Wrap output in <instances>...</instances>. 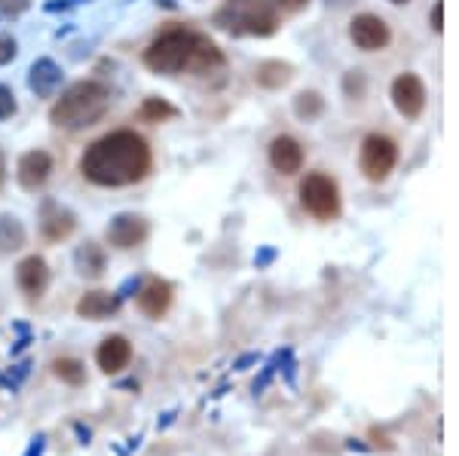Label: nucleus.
Instances as JSON below:
<instances>
[{"label":"nucleus","mask_w":459,"mask_h":456,"mask_svg":"<svg viewBox=\"0 0 459 456\" xmlns=\"http://www.w3.org/2000/svg\"><path fill=\"white\" fill-rule=\"evenodd\" d=\"M153 166V153L138 132L120 129L99 138L80 157V172L99 187H129L147 178Z\"/></svg>","instance_id":"obj_1"},{"label":"nucleus","mask_w":459,"mask_h":456,"mask_svg":"<svg viewBox=\"0 0 459 456\" xmlns=\"http://www.w3.org/2000/svg\"><path fill=\"white\" fill-rule=\"evenodd\" d=\"M144 65L153 73H209L224 65V53L205 34L172 28L144 49Z\"/></svg>","instance_id":"obj_2"},{"label":"nucleus","mask_w":459,"mask_h":456,"mask_svg":"<svg viewBox=\"0 0 459 456\" xmlns=\"http://www.w3.org/2000/svg\"><path fill=\"white\" fill-rule=\"evenodd\" d=\"M110 108V92L108 86L95 83V80H80L74 83L62 99L56 101L53 110H49V120L58 129H68V132H80L89 129L108 114Z\"/></svg>","instance_id":"obj_3"},{"label":"nucleus","mask_w":459,"mask_h":456,"mask_svg":"<svg viewBox=\"0 0 459 456\" xmlns=\"http://www.w3.org/2000/svg\"><path fill=\"white\" fill-rule=\"evenodd\" d=\"M212 25L233 37H270L279 28V13L270 0H224Z\"/></svg>","instance_id":"obj_4"},{"label":"nucleus","mask_w":459,"mask_h":456,"mask_svg":"<svg viewBox=\"0 0 459 456\" xmlns=\"http://www.w3.org/2000/svg\"><path fill=\"white\" fill-rule=\"evenodd\" d=\"M300 205L318 220H334L340 215V187L331 175L313 172L300 181Z\"/></svg>","instance_id":"obj_5"},{"label":"nucleus","mask_w":459,"mask_h":456,"mask_svg":"<svg viewBox=\"0 0 459 456\" xmlns=\"http://www.w3.org/2000/svg\"><path fill=\"white\" fill-rule=\"evenodd\" d=\"M398 163V147L392 138L386 135H368L365 142H361V151H359V168L361 175H365L368 181L380 184L389 178V172L395 168Z\"/></svg>","instance_id":"obj_6"},{"label":"nucleus","mask_w":459,"mask_h":456,"mask_svg":"<svg viewBox=\"0 0 459 456\" xmlns=\"http://www.w3.org/2000/svg\"><path fill=\"white\" fill-rule=\"evenodd\" d=\"M392 105L404 120H417L426 110V86L417 73H398L392 80Z\"/></svg>","instance_id":"obj_7"},{"label":"nucleus","mask_w":459,"mask_h":456,"mask_svg":"<svg viewBox=\"0 0 459 456\" xmlns=\"http://www.w3.org/2000/svg\"><path fill=\"white\" fill-rule=\"evenodd\" d=\"M147 233H151V227H147V220L142 215H132V211H120V215L110 218L105 237H108V245L120 248V252H129V248L144 245Z\"/></svg>","instance_id":"obj_8"},{"label":"nucleus","mask_w":459,"mask_h":456,"mask_svg":"<svg viewBox=\"0 0 459 456\" xmlns=\"http://www.w3.org/2000/svg\"><path fill=\"white\" fill-rule=\"evenodd\" d=\"M350 40L365 53H377V49H386L392 40L389 25L374 13H361L350 22Z\"/></svg>","instance_id":"obj_9"},{"label":"nucleus","mask_w":459,"mask_h":456,"mask_svg":"<svg viewBox=\"0 0 459 456\" xmlns=\"http://www.w3.org/2000/svg\"><path fill=\"white\" fill-rule=\"evenodd\" d=\"M77 230V215L68 205L56 202V200H43L40 202V233L49 242H62Z\"/></svg>","instance_id":"obj_10"},{"label":"nucleus","mask_w":459,"mask_h":456,"mask_svg":"<svg viewBox=\"0 0 459 456\" xmlns=\"http://www.w3.org/2000/svg\"><path fill=\"white\" fill-rule=\"evenodd\" d=\"M16 285L22 288V294H25L28 300H37L43 297L49 288V267L47 261H43L40 254H31L25 257V261L16 267Z\"/></svg>","instance_id":"obj_11"},{"label":"nucleus","mask_w":459,"mask_h":456,"mask_svg":"<svg viewBox=\"0 0 459 456\" xmlns=\"http://www.w3.org/2000/svg\"><path fill=\"white\" fill-rule=\"evenodd\" d=\"M49 172H53V157L47 151H28L22 153L19 166H16V178L25 190H40L43 184L49 181Z\"/></svg>","instance_id":"obj_12"},{"label":"nucleus","mask_w":459,"mask_h":456,"mask_svg":"<svg viewBox=\"0 0 459 456\" xmlns=\"http://www.w3.org/2000/svg\"><path fill=\"white\" fill-rule=\"evenodd\" d=\"M65 73L62 68L53 62V58H37L28 71V90H31L37 99H53V95L62 90Z\"/></svg>","instance_id":"obj_13"},{"label":"nucleus","mask_w":459,"mask_h":456,"mask_svg":"<svg viewBox=\"0 0 459 456\" xmlns=\"http://www.w3.org/2000/svg\"><path fill=\"white\" fill-rule=\"evenodd\" d=\"M303 147L298 138H291V135H276L270 142V166L276 168V172H282V175H298L300 168H303Z\"/></svg>","instance_id":"obj_14"},{"label":"nucleus","mask_w":459,"mask_h":456,"mask_svg":"<svg viewBox=\"0 0 459 456\" xmlns=\"http://www.w3.org/2000/svg\"><path fill=\"white\" fill-rule=\"evenodd\" d=\"M95 362L105 374H120L126 365L132 362V343L126 340L123 334H110L99 343V352H95Z\"/></svg>","instance_id":"obj_15"},{"label":"nucleus","mask_w":459,"mask_h":456,"mask_svg":"<svg viewBox=\"0 0 459 456\" xmlns=\"http://www.w3.org/2000/svg\"><path fill=\"white\" fill-rule=\"evenodd\" d=\"M138 306H142V313L151 315V319L166 315L169 306H172V285L162 282V279H147L142 288H138Z\"/></svg>","instance_id":"obj_16"},{"label":"nucleus","mask_w":459,"mask_h":456,"mask_svg":"<svg viewBox=\"0 0 459 456\" xmlns=\"http://www.w3.org/2000/svg\"><path fill=\"white\" fill-rule=\"evenodd\" d=\"M123 300L110 291H89L83 297L77 300V315L80 319H92V322H101V319H110L117 310H120Z\"/></svg>","instance_id":"obj_17"},{"label":"nucleus","mask_w":459,"mask_h":456,"mask_svg":"<svg viewBox=\"0 0 459 456\" xmlns=\"http://www.w3.org/2000/svg\"><path fill=\"white\" fill-rule=\"evenodd\" d=\"M74 267H77L80 276L99 279L101 273H105V267H108L105 248H101L99 242H83V245L74 252Z\"/></svg>","instance_id":"obj_18"},{"label":"nucleus","mask_w":459,"mask_h":456,"mask_svg":"<svg viewBox=\"0 0 459 456\" xmlns=\"http://www.w3.org/2000/svg\"><path fill=\"white\" fill-rule=\"evenodd\" d=\"M291 77H294L291 65H285V62H264L255 73V80L264 90H282L285 83H291Z\"/></svg>","instance_id":"obj_19"},{"label":"nucleus","mask_w":459,"mask_h":456,"mask_svg":"<svg viewBox=\"0 0 459 456\" xmlns=\"http://www.w3.org/2000/svg\"><path fill=\"white\" fill-rule=\"evenodd\" d=\"M25 245V227L16 215H0V252L10 254Z\"/></svg>","instance_id":"obj_20"},{"label":"nucleus","mask_w":459,"mask_h":456,"mask_svg":"<svg viewBox=\"0 0 459 456\" xmlns=\"http://www.w3.org/2000/svg\"><path fill=\"white\" fill-rule=\"evenodd\" d=\"M294 114H298L303 123H313L325 114V99L316 90L300 92L298 99H294Z\"/></svg>","instance_id":"obj_21"},{"label":"nucleus","mask_w":459,"mask_h":456,"mask_svg":"<svg viewBox=\"0 0 459 456\" xmlns=\"http://www.w3.org/2000/svg\"><path fill=\"white\" fill-rule=\"evenodd\" d=\"M53 371H56V377L68 386H83L86 383V367L80 358H56Z\"/></svg>","instance_id":"obj_22"},{"label":"nucleus","mask_w":459,"mask_h":456,"mask_svg":"<svg viewBox=\"0 0 459 456\" xmlns=\"http://www.w3.org/2000/svg\"><path fill=\"white\" fill-rule=\"evenodd\" d=\"M138 116L144 123H166V120H175L178 116V108L169 105L166 99H147L142 108H138Z\"/></svg>","instance_id":"obj_23"},{"label":"nucleus","mask_w":459,"mask_h":456,"mask_svg":"<svg viewBox=\"0 0 459 456\" xmlns=\"http://www.w3.org/2000/svg\"><path fill=\"white\" fill-rule=\"evenodd\" d=\"M16 110H19V105H16V95H13L10 86L0 83V123L10 120V116L16 114Z\"/></svg>","instance_id":"obj_24"},{"label":"nucleus","mask_w":459,"mask_h":456,"mask_svg":"<svg viewBox=\"0 0 459 456\" xmlns=\"http://www.w3.org/2000/svg\"><path fill=\"white\" fill-rule=\"evenodd\" d=\"M282 358H285V352H276V356H273V362L264 367V374L261 377L255 380V395H261L266 386H270V380H273V374H276V367L282 365Z\"/></svg>","instance_id":"obj_25"},{"label":"nucleus","mask_w":459,"mask_h":456,"mask_svg":"<svg viewBox=\"0 0 459 456\" xmlns=\"http://www.w3.org/2000/svg\"><path fill=\"white\" fill-rule=\"evenodd\" d=\"M16 53H19V43L13 40L10 34H0V68L10 65L13 58H16Z\"/></svg>","instance_id":"obj_26"},{"label":"nucleus","mask_w":459,"mask_h":456,"mask_svg":"<svg viewBox=\"0 0 459 456\" xmlns=\"http://www.w3.org/2000/svg\"><path fill=\"white\" fill-rule=\"evenodd\" d=\"M28 4L31 0H0V16H19V13H25L28 10Z\"/></svg>","instance_id":"obj_27"},{"label":"nucleus","mask_w":459,"mask_h":456,"mask_svg":"<svg viewBox=\"0 0 459 456\" xmlns=\"http://www.w3.org/2000/svg\"><path fill=\"white\" fill-rule=\"evenodd\" d=\"M429 22H432V31H435V34H441V31H444V0H435L432 16H429Z\"/></svg>","instance_id":"obj_28"},{"label":"nucleus","mask_w":459,"mask_h":456,"mask_svg":"<svg viewBox=\"0 0 459 456\" xmlns=\"http://www.w3.org/2000/svg\"><path fill=\"white\" fill-rule=\"evenodd\" d=\"M138 288H142V279H126V282L120 285V291H117V297L126 300V297H132V294H138Z\"/></svg>","instance_id":"obj_29"},{"label":"nucleus","mask_w":459,"mask_h":456,"mask_svg":"<svg viewBox=\"0 0 459 456\" xmlns=\"http://www.w3.org/2000/svg\"><path fill=\"white\" fill-rule=\"evenodd\" d=\"M80 4H86V0H49L43 10H47V13H58V10H71V6H80Z\"/></svg>","instance_id":"obj_30"},{"label":"nucleus","mask_w":459,"mask_h":456,"mask_svg":"<svg viewBox=\"0 0 459 456\" xmlns=\"http://www.w3.org/2000/svg\"><path fill=\"white\" fill-rule=\"evenodd\" d=\"M276 261V248H261V252L255 254V267L261 270V267H266V263H273Z\"/></svg>","instance_id":"obj_31"},{"label":"nucleus","mask_w":459,"mask_h":456,"mask_svg":"<svg viewBox=\"0 0 459 456\" xmlns=\"http://www.w3.org/2000/svg\"><path fill=\"white\" fill-rule=\"evenodd\" d=\"M257 362H261V356H257V352H248V356L236 358V362H233V367H236V371H246L248 365H257Z\"/></svg>","instance_id":"obj_32"},{"label":"nucleus","mask_w":459,"mask_h":456,"mask_svg":"<svg viewBox=\"0 0 459 456\" xmlns=\"http://www.w3.org/2000/svg\"><path fill=\"white\" fill-rule=\"evenodd\" d=\"M43 447H47V438L43 435H37L31 444H28V451H25V456H43Z\"/></svg>","instance_id":"obj_33"},{"label":"nucleus","mask_w":459,"mask_h":456,"mask_svg":"<svg viewBox=\"0 0 459 456\" xmlns=\"http://www.w3.org/2000/svg\"><path fill=\"white\" fill-rule=\"evenodd\" d=\"M279 4H282L285 10H300V6L307 4V0H279Z\"/></svg>","instance_id":"obj_34"},{"label":"nucleus","mask_w":459,"mask_h":456,"mask_svg":"<svg viewBox=\"0 0 459 456\" xmlns=\"http://www.w3.org/2000/svg\"><path fill=\"white\" fill-rule=\"evenodd\" d=\"M6 184V157H4V151H0V187Z\"/></svg>","instance_id":"obj_35"},{"label":"nucleus","mask_w":459,"mask_h":456,"mask_svg":"<svg viewBox=\"0 0 459 456\" xmlns=\"http://www.w3.org/2000/svg\"><path fill=\"white\" fill-rule=\"evenodd\" d=\"M172 420H175V410H169V414H162L160 429H166V426H172Z\"/></svg>","instance_id":"obj_36"},{"label":"nucleus","mask_w":459,"mask_h":456,"mask_svg":"<svg viewBox=\"0 0 459 456\" xmlns=\"http://www.w3.org/2000/svg\"><path fill=\"white\" fill-rule=\"evenodd\" d=\"M157 4H162V6H169V10H172V6H175V0H157Z\"/></svg>","instance_id":"obj_37"},{"label":"nucleus","mask_w":459,"mask_h":456,"mask_svg":"<svg viewBox=\"0 0 459 456\" xmlns=\"http://www.w3.org/2000/svg\"><path fill=\"white\" fill-rule=\"evenodd\" d=\"M389 4H407V0H389Z\"/></svg>","instance_id":"obj_38"}]
</instances>
